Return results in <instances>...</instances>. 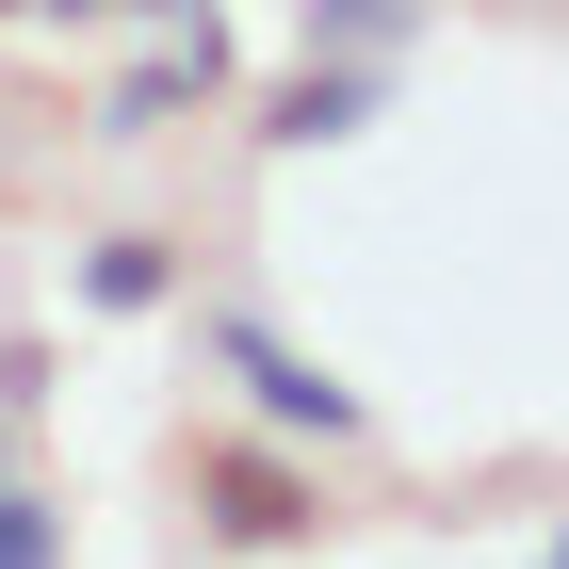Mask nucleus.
Segmentation results:
<instances>
[{"label": "nucleus", "instance_id": "6e6552de", "mask_svg": "<svg viewBox=\"0 0 569 569\" xmlns=\"http://www.w3.org/2000/svg\"><path fill=\"white\" fill-rule=\"evenodd\" d=\"M49 33H98V17H147V33H179V17H212V0H33Z\"/></svg>", "mask_w": 569, "mask_h": 569}, {"label": "nucleus", "instance_id": "f03ea898", "mask_svg": "<svg viewBox=\"0 0 569 569\" xmlns=\"http://www.w3.org/2000/svg\"><path fill=\"white\" fill-rule=\"evenodd\" d=\"M196 358H212L228 407H244V423H277V439H326V456H342V439H375V407H358L342 375L293 342V326H261V309H196Z\"/></svg>", "mask_w": 569, "mask_h": 569}, {"label": "nucleus", "instance_id": "7ed1b4c3", "mask_svg": "<svg viewBox=\"0 0 569 569\" xmlns=\"http://www.w3.org/2000/svg\"><path fill=\"white\" fill-rule=\"evenodd\" d=\"M228 82H244V66H228V17H179L163 49H131V66L98 82L82 131L98 147H163V131H196V114H228Z\"/></svg>", "mask_w": 569, "mask_h": 569}, {"label": "nucleus", "instance_id": "423d86ee", "mask_svg": "<svg viewBox=\"0 0 569 569\" xmlns=\"http://www.w3.org/2000/svg\"><path fill=\"white\" fill-rule=\"evenodd\" d=\"M293 49H326V66H407V49H423V0H293Z\"/></svg>", "mask_w": 569, "mask_h": 569}, {"label": "nucleus", "instance_id": "39448f33", "mask_svg": "<svg viewBox=\"0 0 569 569\" xmlns=\"http://www.w3.org/2000/svg\"><path fill=\"white\" fill-rule=\"evenodd\" d=\"M66 293H82L98 326H147V309H179V228H98L82 261H66Z\"/></svg>", "mask_w": 569, "mask_h": 569}, {"label": "nucleus", "instance_id": "9d476101", "mask_svg": "<svg viewBox=\"0 0 569 569\" xmlns=\"http://www.w3.org/2000/svg\"><path fill=\"white\" fill-rule=\"evenodd\" d=\"M0 17H33V0H0Z\"/></svg>", "mask_w": 569, "mask_h": 569}, {"label": "nucleus", "instance_id": "f257e3e1", "mask_svg": "<svg viewBox=\"0 0 569 569\" xmlns=\"http://www.w3.org/2000/svg\"><path fill=\"white\" fill-rule=\"evenodd\" d=\"M179 505H196L212 553H309V537L342 521L326 472H309L277 423H196V439H179Z\"/></svg>", "mask_w": 569, "mask_h": 569}, {"label": "nucleus", "instance_id": "0eeeda50", "mask_svg": "<svg viewBox=\"0 0 569 569\" xmlns=\"http://www.w3.org/2000/svg\"><path fill=\"white\" fill-rule=\"evenodd\" d=\"M82 553V521H66V488H33L17 456H0V569H66Z\"/></svg>", "mask_w": 569, "mask_h": 569}, {"label": "nucleus", "instance_id": "1a4fd4ad", "mask_svg": "<svg viewBox=\"0 0 569 569\" xmlns=\"http://www.w3.org/2000/svg\"><path fill=\"white\" fill-rule=\"evenodd\" d=\"M49 407V342H0V423H33Z\"/></svg>", "mask_w": 569, "mask_h": 569}, {"label": "nucleus", "instance_id": "20e7f679", "mask_svg": "<svg viewBox=\"0 0 569 569\" xmlns=\"http://www.w3.org/2000/svg\"><path fill=\"white\" fill-rule=\"evenodd\" d=\"M228 98H244V82H228ZM375 114H391V66H326V49H293V66L244 98V147L293 163V147H358Z\"/></svg>", "mask_w": 569, "mask_h": 569}]
</instances>
